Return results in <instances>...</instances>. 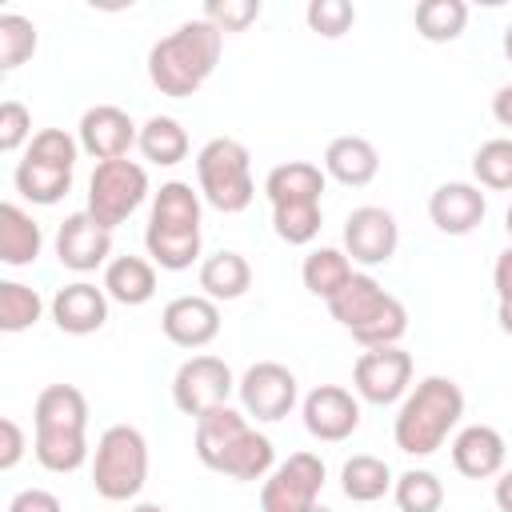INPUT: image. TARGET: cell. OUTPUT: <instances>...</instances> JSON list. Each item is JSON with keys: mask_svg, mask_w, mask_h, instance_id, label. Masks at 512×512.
<instances>
[{"mask_svg": "<svg viewBox=\"0 0 512 512\" xmlns=\"http://www.w3.org/2000/svg\"><path fill=\"white\" fill-rule=\"evenodd\" d=\"M220 48H224V32L216 24H208L204 16L184 20L176 32H168L164 40L152 44L148 80L172 100L196 96L204 88V80L216 72Z\"/></svg>", "mask_w": 512, "mask_h": 512, "instance_id": "6da1fadb", "label": "cell"}, {"mask_svg": "<svg viewBox=\"0 0 512 512\" xmlns=\"http://www.w3.org/2000/svg\"><path fill=\"white\" fill-rule=\"evenodd\" d=\"M464 416V392L452 376H424L400 404L392 440L408 456H432Z\"/></svg>", "mask_w": 512, "mask_h": 512, "instance_id": "7a4b0ae2", "label": "cell"}, {"mask_svg": "<svg viewBox=\"0 0 512 512\" xmlns=\"http://www.w3.org/2000/svg\"><path fill=\"white\" fill-rule=\"evenodd\" d=\"M144 248L168 272L192 268V260L200 256V192H192V184L184 180L160 184V192L152 196Z\"/></svg>", "mask_w": 512, "mask_h": 512, "instance_id": "3957f363", "label": "cell"}, {"mask_svg": "<svg viewBox=\"0 0 512 512\" xmlns=\"http://www.w3.org/2000/svg\"><path fill=\"white\" fill-rule=\"evenodd\" d=\"M328 312L364 348H388L408 332V308L392 292H384L376 284V276H368V272H356L328 300Z\"/></svg>", "mask_w": 512, "mask_h": 512, "instance_id": "277c9868", "label": "cell"}, {"mask_svg": "<svg viewBox=\"0 0 512 512\" xmlns=\"http://www.w3.org/2000/svg\"><path fill=\"white\" fill-rule=\"evenodd\" d=\"M148 480V440L132 424H112L96 440L92 488L104 500H132Z\"/></svg>", "mask_w": 512, "mask_h": 512, "instance_id": "5b68a950", "label": "cell"}, {"mask_svg": "<svg viewBox=\"0 0 512 512\" xmlns=\"http://www.w3.org/2000/svg\"><path fill=\"white\" fill-rule=\"evenodd\" d=\"M196 180H200V196L216 208V212H244L256 196L252 184V156L240 140L232 136H216L196 152Z\"/></svg>", "mask_w": 512, "mask_h": 512, "instance_id": "8992f818", "label": "cell"}, {"mask_svg": "<svg viewBox=\"0 0 512 512\" xmlns=\"http://www.w3.org/2000/svg\"><path fill=\"white\" fill-rule=\"evenodd\" d=\"M148 196V172L144 164L136 160H104L92 168V180H88V216L96 224H104L108 232L116 224H124Z\"/></svg>", "mask_w": 512, "mask_h": 512, "instance_id": "52a82bcc", "label": "cell"}, {"mask_svg": "<svg viewBox=\"0 0 512 512\" xmlns=\"http://www.w3.org/2000/svg\"><path fill=\"white\" fill-rule=\"evenodd\" d=\"M324 488V460L312 452H292L280 460L260 488V512H312Z\"/></svg>", "mask_w": 512, "mask_h": 512, "instance_id": "ba28073f", "label": "cell"}, {"mask_svg": "<svg viewBox=\"0 0 512 512\" xmlns=\"http://www.w3.org/2000/svg\"><path fill=\"white\" fill-rule=\"evenodd\" d=\"M232 388H236L232 368L220 356H208L204 352V356H192V360H184L176 368V376H172V404L184 416L200 420L204 412L224 408L228 396H232Z\"/></svg>", "mask_w": 512, "mask_h": 512, "instance_id": "9c48e42d", "label": "cell"}, {"mask_svg": "<svg viewBox=\"0 0 512 512\" xmlns=\"http://www.w3.org/2000/svg\"><path fill=\"white\" fill-rule=\"evenodd\" d=\"M236 392H240V408L244 416H256V420H284L292 408H296V396H300V384H296V372L276 364V360H256L240 380H236Z\"/></svg>", "mask_w": 512, "mask_h": 512, "instance_id": "30bf717a", "label": "cell"}, {"mask_svg": "<svg viewBox=\"0 0 512 512\" xmlns=\"http://www.w3.org/2000/svg\"><path fill=\"white\" fill-rule=\"evenodd\" d=\"M408 384H412V356L400 344L368 348L352 364V388L368 404H380V408L396 404L400 396H408Z\"/></svg>", "mask_w": 512, "mask_h": 512, "instance_id": "8fae6325", "label": "cell"}, {"mask_svg": "<svg viewBox=\"0 0 512 512\" xmlns=\"http://www.w3.org/2000/svg\"><path fill=\"white\" fill-rule=\"evenodd\" d=\"M396 244H400V228H396V216L380 204H360L348 212L344 220V252L348 260L364 264V268H376V264H388L396 256Z\"/></svg>", "mask_w": 512, "mask_h": 512, "instance_id": "7c38bea8", "label": "cell"}, {"mask_svg": "<svg viewBox=\"0 0 512 512\" xmlns=\"http://www.w3.org/2000/svg\"><path fill=\"white\" fill-rule=\"evenodd\" d=\"M308 436L324 444H340L360 428V400L340 384H316L300 404Z\"/></svg>", "mask_w": 512, "mask_h": 512, "instance_id": "4fadbf2b", "label": "cell"}, {"mask_svg": "<svg viewBox=\"0 0 512 512\" xmlns=\"http://www.w3.org/2000/svg\"><path fill=\"white\" fill-rule=\"evenodd\" d=\"M80 148L88 156H96L100 164L104 160H124L128 148L140 140V128L132 124V116L116 104H96L80 116Z\"/></svg>", "mask_w": 512, "mask_h": 512, "instance_id": "5bb4252c", "label": "cell"}, {"mask_svg": "<svg viewBox=\"0 0 512 512\" xmlns=\"http://www.w3.org/2000/svg\"><path fill=\"white\" fill-rule=\"evenodd\" d=\"M112 256V232L104 224H96L88 212H72L64 216V224L56 228V260L72 272H96L100 264H108Z\"/></svg>", "mask_w": 512, "mask_h": 512, "instance_id": "9a60e30c", "label": "cell"}, {"mask_svg": "<svg viewBox=\"0 0 512 512\" xmlns=\"http://www.w3.org/2000/svg\"><path fill=\"white\" fill-rule=\"evenodd\" d=\"M160 328L176 348H204L220 336V304L200 296H176L160 312Z\"/></svg>", "mask_w": 512, "mask_h": 512, "instance_id": "2e32d148", "label": "cell"}, {"mask_svg": "<svg viewBox=\"0 0 512 512\" xmlns=\"http://www.w3.org/2000/svg\"><path fill=\"white\" fill-rule=\"evenodd\" d=\"M488 212V200L480 184L468 180H448L428 196V216L444 236H468Z\"/></svg>", "mask_w": 512, "mask_h": 512, "instance_id": "e0dca14e", "label": "cell"}, {"mask_svg": "<svg viewBox=\"0 0 512 512\" xmlns=\"http://www.w3.org/2000/svg\"><path fill=\"white\" fill-rule=\"evenodd\" d=\"M52 320L60 332L68 336H88V332H100L104 320H108V292L88 284V280H76V284H64L56 296H52Z\"/></svg>", "mask_w": 512, "mask_h": 512, "instance_id": "ac0fdd59", "label": "cell"}, {"mask_svg": "<svg viewBox=\"0 0 512 512\" xmlns=\"http://www.w3.org/2000/svg\"><path fill=\"white\" fill-rule=\"evenodd\" d=\"M504 436L492 424H468L452 440V468L468 480H488L504 472Z\"/></svg>", "mask_w": 512, "mask_h": 512, "instance_id": "d6986e66", "label": "cell"}, {"mask_svg": "<svg viewBox=\"0 0 512 512\" xmlns=\"http://www.w3.org/2000/svg\"><path fill=\"white\" fill-rule=\"evenodd\" d=\"M380 172V152L368 136H336L324 148V176L340 180L344 188H364Z\"/></svg>", "mask_w": 512, "mask_h": 512, "instance_id": "ffe728a7", "label": "cell"}, {"mask_svg": "<svg viewBox=\"0 0 512 512\" xmlns=\"http://www.w3.org/2000/svg\"><path fill=\"white\" fill-rule=\"evenodd\" d=\"M36 432H84L88 428V400L76 384H48L32 408Z\"/></svg>", "mask_w": 512, "mask_h": 512, "instance_id": "44dd1931", "label": "cell"}, {"mask_svg": "<svg viewBox=\"0 0 512 512\" xmlns=\"http://www.w3.org/2000/svg\"><path fill=\"white\" fill-rule=\"evenodd\" d=\"M104 292L116 304L140 308L156 296V268L144 256H112L104 264Z\"/></svg>", "mask_w": 512, "mask_h": 512, "instance_id": "7402d4cb", "label": "cell"}, {"mask_svg": "<svg viewBox=\"0 0 512 512\" xmlns=\"http://www.w3.org/2000/svg\"><path fill=\"white\" fill-rule=\"evenodd\" d=\"M252 424H248V416L244 412H236V408H212V412H204L200 420H196V456H200V464L204 468H212L216 472V464L224 460V452L248 432Z\"/></svg>", "mask_w": 512, "mask_h": 512, "instance_id": "603a6c76", "label": "cell"}, {"mask_svg": "<svg viewBox=\"0 0 512 512\" xmlns=\"http://www.w3.org/2000/svg\"><path fill=\"white\" fill-rule=\"evenodd\" d=\"M40 248H44L40 224L20 204L4 200L0 204V260L8 268H24V264H32L40 256Z\"/></svg>", "mask_w": 512, "mask_h": 512, "instance_id": "cb8c5ba5", "label": "cell"}, {"mask_svg": "<svg viewBox=\"0 0 512 512\" xmlns=\"http://www.w3.org/2000/svg\"><path fill=\"white\" fill-rule=\"evenodd\" d=\"M324 192V168L312 160H288L276 164L264 176V196L268 204H296V200H320Z\"/></svg>", "mask_w": 512, "mask_h": 512, "instance_id": "d4e9b609", "label": "cell"}, {"mask_svg": "<svg viewBox=\"0 0 512 512\" xmlns=\"http://www.w3.org/2000/svg\"><path fill=\"white\" fill-rule=\"evenodd\" d=\"M272 468H276V448H272V440H268L264 432H256V428H248V432L224 452V460L216 464V472L228 476V480H264Z\"/></svg>", "mask_w": 512, "mask_h": 512, "instance_id": "484cf974", "label": "cell"}, {"mask_svg": "<svg viewBox=\"0 0 512 512\" xmlns=\"http://www.w3.org/2000/svg\"><path fill=\"white\" fill-rule=\"evenodd\" d=\"M392 484H396V480H392V468H388L380 456H368V452L348 456L344 468H340V492H344L352 504H372V500L388 496Z\"/></svg>", "mask_w": 512, "mask_h": 512, "instance_id": "4316f807", "label": "cell"}, {"mask_svg": "<svg viewBox=\"0 0 512 512\" xmlns=\"http://www.w3.org/2000/svg\"><path fill=\"white\" fill-rule=\"evenodd\" d=\"M12 184H16V192H20L24 200H32V204H56V200H64L68 188H72V168H60V164H44V160L24 156V160L16 164V172H12Z\"/></svg>", "mask_w": 512, "mask_h": 512, "instance_id": "83f0119b", "label": "cell"}, {"mask_svg": "<svg viewBox=\"0 0 512 512\" xmlns=\"http://www.w3.org/2000/svg\"><path fill=\"white\" fill-rule=\"evenodd\" d=\"M200 288L208 300H240L252 288V268L240 252H216L200 264Z\"/></svg>", "mask_w": 512, "mask_h": 512, "instance_id": "f1b7e54d", "label": "cell"}, {"mask_svg": "<svg viewBox=\"0 0 512 512\" xmlns=\"http://www.w3.org/2000/svg\"><path fill=\"white\" fill-rule=\"evenodd\" d=\"M352 276H356V272H352V260H348V252H340V248H312V252L304 256V264H300L304 288H308L312 296H320L324 304H328Z\"/></svg>", "mask_w": 512, "mask_h": 512, "instance_id": "f546056e", "label": "cell"}, {"mask_svg": "<svg viewBox=\"0 0 512 512\" xmlns=\"http://www.w3.org/2000/svg\"><path fill=\"white\" fill-rule=\"evenodd\" d=\"M136 144H140L144 160H152L160 168H172V164H180L188 156V132L172 116H148L140 124V140Z\"/></svg>", "mask_w": 512, "mask_h": 512, "instance_id": "4dcf8cb0", "label": "cell"}, {"mask_svg": "<svg viewBox=\"0 0 512 512\" xmlns=\"http://www.w3.org/2000/svg\"><path fill=\"white\" fill-rule=\"evenodd\" d=\"M412 24L428 44H448L464 32L468 4L464 0H420L416 12H412Z\"/></svg>", "mask_w": 512, "mask_h": 512, "instance_id": "1f68e13d", "label": "cell"}, {"mask_svg": "<svg viewBox=\"0 0 512 512\" xmlns=\"http://www.w3.org/2000/svg\"><path fill=\"white\" fill-rule=\"evenodd\" d=\"M32 452L48 472H76L88 460V436L84 432H36Z\"/></svg>", "mask_w": 512, "mask_h": 512, "instance_id": "d6a6232c", "label": "cell"}, {"mask_svg": "<svg viewBox=\"0 0 512 512\" xmlns=\"http://www.w3.org/2000/svg\"><path fill=\"white\" fill-rule=\"evenodd\" d=\"M392 496H396V508H400V512H440V504H444V484H440V476L428 472V468H408V472L396 476Z\"/></svg>", "mask_w": 512, "mask_h": 512, "instance_id": "836d02e7", "label": "cell"}, {"mask_svg": "<svg viewBox=\"0 0 512 512\" xmlns=\"http://www.w3.org/2000/svg\"><path fill=\"white\" fill-rule=\"evenodd\" d=\"M472 176L480 188L512 192V136H492L472 152Z\"/></svg>", "mask_w": 512, "mask_h": 512, "instance_id": "e575fe53", "label": "cell"}, {"mask_svg": "<svg viewBox=\"0 0 512 512\" xmlns=\"http://www.w3.org/2000/svg\"><path fill=\"white\" fill-rule=\"evenodd\" d=\"M324 212L320 200H296V204H272V228L284 244H312L320 236Z\"/></svg>", "mask_w": 512, "mask_h": 512, "instance_id": "d590c367", "label": "cell"}, {"mask_svg": "<svg viewBox=\"0 0 512 512\" xmlns=\"http://www.w3.org/2000/svg\"><path fill=\"white\" fill-rule=\"evenodd\" d=\"M44 300L36 288L20 284V280H4L0 284V332H24L40 320Z\"/></svg>", "mask_w": 512, "mask_h": 512, "instance_id": "8d00e7d4", "label": "cell"}, {"mask_svg": "<svg viewBox=\"0 0 512 512\" xmlns=\"http://www.w3.org/2000/svg\"><path fill=\"white\" fill-rule=\"evenodd\" d=\"M36 52V24L20 12H0V68L12 72Z\"/></svg>", "mask_w": 512, "mask_h": 512, "instance_id": "74e56055", "label": "cell"}, {"mask_svg": "<svg viewBox=\"0 0 512 512\" xmlns=\"http://www.w3.org/2000/svg\"><path fill=\"white\" fill-rule=\"evenodd\" d=\"M304 20H308V28L320 32L324 40H336V36H344V32L356 24V8H352L348 0H308Z\"/></svg>", "mask_w": 512, "mask_h": 512, "instance_id": "f35d334b", "label": "cell"}, {"mask_svg": "<svg viewBox=\"0 0 512 512\" xmlns=\"http://www.w3.org/2000/svg\"><path fill=\"white\" fill-rule=\"evenodd\" d=\"M76 152H80V140H72L64 128H40L28 140L24 156L44 160V164H60V168H76Z\"/></svg>", "mask_w": 512, "mask_h": 512, "instance_id": "ab89813d", "label": "cell"}, {"mask_svg": "<svg viewBox=\"0 0 512 512\" xmlns=\"http://www.w3.org/2000/svg\"><path fill=\"white\" fill-rule=\"evenodd\" d=\"M260 16V0H208L204 20L216 24L220 32H244Z\"/></svg>", "mask_w": 512, "mask_h": 512, "instance_id": "60d3db41", "label": "cell"}, {"mask_svg": "<svg viewBox=\"0 0 512 512\" xmlns=\"http://www.w3.org/2000/svg\"><path fill=\"white\" fill-rule=\"evenodd\" d=\"M24 140H32V112L20 100L0 104V152H16Z\"/></svg>", "mask_w": 512, "mask_h": 512, "instance_id": "b9f144b4", "label": "cell"}, {"mask_svg": "<svg viewBox=\"0 0 512 512\" xmlns=\"http://www.w3.org/2000/svg\"><path fill=\"white\" fill-rule=\"evenodd\" d=\"M20 456H24V428L12 416H4L0 420V468L12 472L20 464Z\"/></svg>", "mask_w": 512, "mask_h": 512, "instance_id": "7bdbcfd3", "label": "cell"}, {"mask_svg": "<svg viewBox=\"0 0 512 512\" xmlns=\"http://www.w3.org/2000/svg\"><path fill=\"white\" fill-rule=\"evenodd\" d=\"M8 512H64L48 488H24L8 500Z\"/></svg>", "mask_w": 512, "mask_h": 512, "instance_id": "ee69618b", "label": "cell"}, {"mask_svg": "<svg viewBox=\"0 0 512 512\" xmlns=\"http://www.w3.org/2000/svg\"><path fill=\"white\" fill-rule=\"evenodd\" d=\"M492 288H496L500 304L512 300V244H508V248L496 256V264H492Z\"/></svg>", "mask_w": 512, "mask_h": 512, "instance_id": "f6af8a7d", "label": "cell"}, {"mask_svg": "<svg viewBox=\"0 0 512 512\" xmlns=\"http://www.w3.org/2000/svg\"><path fill=\"white\" fill-rule=\"evenodd\" d=\"M492 116H496L504 128H512V84H504V88L492 96Z\"/></svg>", "mask_w": 512, "mask_h": 512, "instance_id": "bcb514c9", "label": "cell"}, {"mask_svg": "<svg viewBox=\"0 0 512 512\" xmlns=\"http://www.w3.org/2000/svg\"><path fill=\"white\" fill-rule=\"evenodd\" d=\"M492 496H496V508H500V512H512V468H504V472H500V480H496Z\"/></svg>", "mask_w": 512, "mask_h": 512, "instance_id": "7dc6e473", "label": "cell"}, {"mask_svg": "<svg viewBox=\"0 0 512 512\" xmlns=\"http://www.w3.org/2000/svg\"><path fill=\"white\" fill-rule=\"evenodd\" d=\"M496 320H500V332H504V336H512V300L496 308Z\"/></svg>", "mask_w": 512, "mask_h": 512, "instance_id": "c3c4849f", "label": "cell"}, {"mask_svg": "<svg viewBox=\"0 0 512 512\" xmlns=\"http://www.w3.org/2000/svg\"><path fill=\"white\" fill-rule=\"evenodd\" d=\"M500 48H504V56H508V64H512V24L504 28V40H500Z\"/></svg>", "mask_w": 512, "mask_h": 512, "instance_id": "681fc988", "label": "cell"}, {"mask_svg": "<svg viewBox=\"0 0 512 512\" xmlns=\"http://www.w3.org/2000/svg\"><path fill=\"white\" fill-rule=\"evenodd\" d=\"M128 512H164L160 504H136V508H128Z\"/></svg>", "mask_w": 512, "mask_h": 512, "instance_id": "f907efd6", "label": "cell"}, {"mask_svg": "<svg viewBox=\"0 0 512 512\" xmlns=\"http://www.w3.org/2000/svg\"><path fill=\"white\" fill-rule=\"evenodd\" d=\"M504 232H508V240H512V204H508V212H504Z\"/></svg>", "mask_w": 512, "mask_h": 512, "instance_id": "816d5d0a", "label": "cell"}, {"mask_svg": "<svg viewBox=\"0 0 512 512\" xmlns=\"http://www.w3.org/2000/svg\"><path fill=\"white\" fill-rule=\"evenodd\" d=\"M312 512H332V508H324V504H316V508H312Z\"/></svg>", "mask_w": 512, "mask_h": 512, "instance_id": "f5cc1de1", "label": "cell"}]
</instances>
